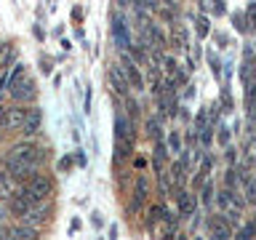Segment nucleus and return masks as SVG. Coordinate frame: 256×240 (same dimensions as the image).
Returning <instances> with one entry per match:
<instances>
[{"label":"nucleus","instance_id":"11","mask_svg":"<svg viewBox=\"0 0 256 240\" xmlns=\"http://www.w3.org/2000/svg\"><path fill=\"white\" fill-rule=\"evenodd\" d=\"M6 235H8V240H38L40 230H32V227H27V224H14Z\"/></svg>","mask_w":256,"mask_h":240},{"label":"nucleus","instance_id":"9","mask_svg":"<svg viewBox=\"0 0 256 240\" xmlns=\"http://www.w3.org/2000/svg\"><path fill=\"white\" fill-rule=\"evenodd\" d=\"M32 206H35V203H32V198H30L24 190H19V192H16V195L11 198V200H8V208H11V214H14V216H19V219H22V216L30 211Z\"/></svg>","mask_w":256,"mask_h":240},{"label":"nucleus","instance_id":"20","mask_svg":"<svg viewBox=\"0 0 256 240\" xmlns=\"http://www.w3.org/2000/svg\"><path fill=\"white\" fill-rule=\"evenodd\" d=\"M112 32H115L118 43L123 46V48H128V46H131V40H128V35H126V24H123V19H120V16H115V24H112Z\"/></svg>","mask_w":256,"mask_h":240},{"label":"nucleus","instance_id":"28","mask_svg":"<svg viewBox=\"0 0 256 240\" xmlns=\"http://www.w3.org/2000/svg\"><path fill=\"white\" fill-rule=\"evenodd\" d=\"M195 30H198L200 38L208 35V19H206V16H198V19H195Z\"/></svg>","mask_w":256,"mask_h":240},{"label":"nucleus","instance_id":"6","mask_svg":"<svg viewBox=\"0 0 256 240\" xmlns=\"http://www.w3.org/2000/svg\"><path fill=\"white\" fill-rule=\"evenodd\" d=\"M232 238V227L227 224L222 214H216L208 219V240H230Z\"/></svg>","mask_w":256,"mask_h":240},{"label":"nucleus","instance_id":"29","mask_svg":"<svg viewBox=\"0 0 256 240\" xmlns=\"http://www.w3.org/2000/svg\"><path fill=\"white\" fill-rule=\"evenodd\" d=\"M238 187V171L235 168H227V187L224 190H235Z\"/></svg>","mask_w":256,"mask_h":240},{"label":"nucleus","instance_id":"25","mask_svg":"<svg viewBox=\"0 0 256 240\" xmlns=\"http://www.w3.org/2000/svg\"><path fill=\"white\" fill-rule=\"evenodd\" d=\"M243 19H246V27L256 30V3H251V6L246 8V16H243Z\"/></svg>","mask_w":256,"mask_h":240},{"label":"nucleus","instance_id":"14","mask_svg":"<svg viewBox=\"0 0 256 240\" xmlns=\"http://www.w3.org/2000/svg\"><path fill=\"white\" fill-rule=\"evenodd\" d=\"M187 163L184 160H174L171 163V171H168V176H171V182L176 184L179 190H184V184H187Z\"/></svg>","mask_w":256,"mask_h":240},{"label":"nucleus","instance_id":"33","mask_svg":"<svg viewBox=\"0 0 256 240\" xmlns=\"http://www.w3.org/2000/svg\"><path fill=\"white\" fill-rule=\"evenodd\" d=\"M0 227H3V214H0Z\"/></svg>","mask_w":256,"mask_h":240},{"label":"nucleus","instance_id":"8","mask_svg":"<svg viewBox=\"0 0 256 240\" xmlns=\"http://www.w3.org/2000/svg\"><path fill=\"white\" fill-rule=\"evenodd\" d=\"M176 208H179L182 216H195L198 198L192 195V192H187V190H179V192H176Z\"/></svg>","mask_w":256,"mask_h":240},{"label":"nucleus","instance_id":"1","mask_svg":"<svg viewBox=\"0 0 256 240\" xmlns=\"http://www.w3.org/2000/svg\"><path fill=\"white\" fill-rule=\"evenodd\" d=\"M43 163V150L32 142H22V144H14L11 152L6 155V168L8 166H30V168H38Z\"/></svg>","mask_w":256,"mask_h":240},{"label":"nucleus","instance_id":"15","mask_svg":"<svg viewBox=\"0 0 256 240\" xmlns=\"http://www.w3.org/2000/svg\"><path fill=\"white\" fill-rule=\"evenodd\" d=\"M107 78H110L112 88H115V94H120V96H128V83H126V78H123V72H120L118 64H112V67H110Z\"/></svg>","mask_w":256,"mask_h":240},{"label":"nucleus","instance_id":"30","mask_svg":"<svg viewBox=\"0 0 256 240\" xmlns=\"http://www.w3.org/2000/svg\"><path fill=\"white\" fill-rule=\"evenodd\" d=\"M208 59H211V70H214V78H219L222 75V67H219V59H216V56L211 54L208 56Z\"/></svg>","mask_w":256,"mask_h":240},{"label":"nucleus","instance_id":"17","mask_svg":"<svg viewBox=\"0 0 256 240\" xmlns=\"http://www.w3.org/2000/svg\"><path fill=\"white\" fill-rule=\"evenodd\" d=\"M240 179H243V192H246V200L248 203H254L256 206V176L254 174H248L246 171V166H240Z\"/></svg>","mask_w":256,"mask_h":240},{"label":"nucleus","instance_id":"10","mask_svg":"<svg viewBox=\"0 0 256 240\" xmlns=\"http://www.w3.org/2000/svg\"><path fill=\"white\" fill-rule=\"evenodd\" d=\"M24 115H27V110L24 107H8L6 110V120H3V128H8V131H14V128H22V123H24Z\"/></svg>","mask_w":256,"mask_h":240},{"label":"nucleus","instance_id":"24","mask_svg":"<svg viewBox=\"0 0 256 240\" xmlns=\"http://www.w3.org/2000/svg\"><path fill=\"white\" fill-rule=\"evenodd\" d=\"M254 238H256V224L248 222V224H243V227H240V232H238L235 240H254Z\"/></svg>","mask_w":256,"mask_h":240},{"label":"nucleus","instance_id":"32","mask_svg":"<svg viewBox=\"0 0 256 240\" xmlns=\"http://www.w3.org/2000/svg\"><path fill=\"white\" fill-rule=\"evenodd\" d=\"M3 120H6V107L0 104V128H3Z\"/></svg>","mask_w":256,"mask_h":240},{"label":"nucleus","instance_id":"27","mask_svg":"<svg viewBox=\"0 0 256 240\" xmlns=\"http://www.w3.org/2000/svg\"><path fill=\"white\" fill-rule=\"evenodd\" d=\"M200 195H203V203H206V206H211V200H214V187H211V182H206L203 187H200Z\"/></svg>","mask_w":256,"mask_h":240},{"label":"nucleus","instance_id":"19","mask_svg":"<svg viewBox=\"0 0 256 240\" xmlns=\"http://www.w3.org/2000/svg\"><path fill=\"white\" fill-rule=\"evenodd\" d=\"M171 43L176 51H182V48H187V32H184L182 24H171Z\"/></svg>","mask_w":256,"mask_h":240},{"label":"nucleus","instance_id":"16","mask_svg":"<svg viewBox=\"0 0 256 240\" xmlns=\"http://www.w3.org/2000/svg\"><path fill=\"white\" fill-rule=\"evenodd\" d=\"M144 200H147V176L139 174L136 176V187H134V200H131V211H136Z\"/></svg>","mask_w":256,"mask_h":240},{"label":"nucleus","instance_id":"13","mask_svg":"<svg viewBox=\"0 0 256 240\" xmlns=\"http://www.w3.org/2000/svg\"><path fill=\"white\" fill-rule=\"evenodd\" d=\"M254 72H256V54L254 48H246V62H243V70H240V78H243L246 86H254Z\"/></svg>","mask_w":256,"mask_h":240},{"label":"nucleus","instance_id":"18","mask_svg":"<svg viewBox=\"0 0 256 240\" xmlns=\"http://www.w3.org/2000/svg\"><path fill=\"white\" fill-rule=\"evenodd\" d=\"M16 187H19V184H16L8 174L0 171V200H11V198L16 195V192H19Z\"/></svg>","mask_w":256,"mask_h":240},{"label":"nucleus","instance_id":"34","mask_svg":"<svg viewBox=\"0 0 256 240\" xmlns=\"http://www.w3.org/2000/svg\"><path fill=\"white\" fill-rule=\"evenodd\" d=\"M254 224H256V222H254Z\"/></svg>","mask_w":256,"mask_h":240},{"label":"nucleus","instance_id":"5","mask_svg":"<svg viewBox=\"0 0 256 240\" xmlns=\"http://www.w3.org/2000/svg\"><path fill=\"white\" fill-rule=\"evenodd\" d=\"M48 214H51V208H48L46 203H35V206H32L30 211L19 219V224H27V227L38 230V227H43V224L48 222Z\"/></svg>","mask_w":256,"mask_h":240},{"label":"nucleus","instance_id":"23","mask_svg":"<svg viewBox=\"0 0 256 240\" xmlns=\"http://www.w3.org/2000/svg\"><path fill=\"white\" fill-rule=\"evenodd\" d=\"M256 163V139H248L246 142V160H243V166H254Z\"/></svg>","mask_w":256,"mask_h":240},{"label":"nucleus","instance_id":"21","mask_svg":"<svg viewBox=\"0 0 256 240\" xmlns=\"http://www.w3.org/2000/svg\"><path fill=\"white\" fill-rule=\"evenodd\" d=\"M168 150H171V155H182V136H179V131L168 134Z\"/></svg>","mask_w":256,"mask_h":240},{"label":"nucleus","instance_id":"2","mask_svg":"<svg viewBox=\"0 0 256 240\" xmlns=\"http://www.w3.org/2000/svg\"><path fill=\"white\" fill-rule=\"evenodd\" d=\"M8 94H11L14 102H32L38 96L35 80L24 72L22 64H14V80H11V86H8Z\"/></svg>","mask_w":256,"mask_h":240},{"label":"nucleus","instance_id":"31","mask_svg":"<svg viewBox=\"0 0 256 240\" xmlns=\"http://www.w3.org/2000/svg\"><path fill=\"white\" fill-rule=\"evenodd\" d=\"M232 22H235V27H238L240 32H246V30H248V27H246V19H243V16H238V14H235V16H232Z\"/></svg>","mask_w":256,"mask_h":240},{"label":"nucleus","instance_id":"3","mask_svg":"<svg viewBox=\"0 0 256 240\" xmlns=\"http://www.w3.org/2000/svg\"><path fill=\"white\" fill-rule=\"evenodd\" d=\"M24 192H27V195L32 198V203H46V200L54 195V182L48 179L46 174H35V176H32V179L27 182Z\"/></svg>","mask_w":256,"mask_h":240},{"label":"nucleus","instance_id":"7","mask_svg":"<svg viewBox=\"0 0 256 240\" xmlns=\"http://www.w3.org/2000/svg\"><path fill=\"white\" fill-rule=\"evenodd\" d=\"M40 123H43V112H40L38 107H30L27 115H24V123H22L19 131H22L24 136H35V134L40 131Z\"/></svg>","mask_w":256,"mask_h":240},{"label":"nucleus","instance_id":"26","mask_svg":"<svg viewBox=\"0 0 256 240\" xmlns=\"http://www.w3.org/2000/svg\"><path fill=\"white\" fill-rule=\"evenodd\" d=\"M147 136H150V139H155V144L160 142V126H158V120H147Z\"/></svg>","mask_w":256,"mask_h":240},{"label":"nucleus","instance_id":"12","mask_svg":"<svg viewBox=\"0 0 256 240\" xmlns=\"http://www.w3.org/2000/svg\"><path fill=\"white\" fill-rule=\"evenodd\" d=\"M115 139L120 142H134V120H128L126 115H120L115 120Z\"/></svg>","mask_w":256,"mask_h":240},{"label":"nucleus","instance_id":"4","mask_svg":"<svg viewBox=\"0 0 256 240\" xmlns=\"http://www.w3.org/2000/svg\"><path fill=\"white\" fill-rule=\"evenodd\" d=\"M120 72H123V78H126L128 88H134V91H142V88H144V78H142L139 67H136V62H134V59H128L126 54L120 56Z\"/></svg>","mask_w":256,"mask_h":240},{"label":"nucleus","instance_id":"22","mask_svg":"<svg viewBox=\"0 0 256 240\" xmlns=\"http://www.w3.org/2000/svg\"><path fill=\"white\" fill-rule=\"evenodd\" d=\"M158 179H160V192H163V198H171V176H168L166 168L158 171Z\"/></svg>","mask_w":256,"mask_h":240}]
</instances>
